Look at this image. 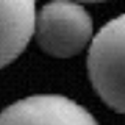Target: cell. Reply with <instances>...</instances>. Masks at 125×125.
<instances>
[{
  "instance_id": "3",
  "label": "cell",
  "mask_w": 125,
  "mask_h": 125,
  "mask_svg": "<svg viewBox=\"0 0 125 125\" xmlns=\"http://www.w3.org/2000/svg\"><path fill=\"white\" fill-rule=\"evenodd\" d=\"M0 125H99L75 100L56 94L25 97L0 113Z\"/></svg>"
},
{
  "instance_id": "4",
  "label": "cell",
  "mask_w": 125,
  "mask_h": 125,
  "mask_svg": "<svg viewBox=\"0 0 125 125\" xmlns=\"http://www.w3.org/2000/svg\"><path fill=\"white\" fill-rule=\"evenodd\" d=\"M31 0L0 2V69L13 62L28 45L36 30V10Z\"/></svg>"
},
{
  "instance_id": "2",
  "label": "cell",
  "mask_w": 125,
  "mask_h": 125,
  "mask_svg": "<svg viewBox=\"0 0 125 125\" xmlns=\"http://www.w3.org/2000/svg\"><path fill=\"white\" fill-rule=\"evenodd\" d=\"M36 41L39 47L56 58L80 53L92 38V19L81 5L52 2L36 16Z\"/></svg>"
},
{
  "instance_id": "1",
  "label": "cell",
  "mask_w": 125,
  "mask_h": 125,
  "mask_svg": "<svg viewBox=\"0 0 125 125\" xmlns=\"http://www.w3.org/2000/svg\"><path fill=\"white\" fill-rule=\"evenodd\" d=\"M88 72L100 99L125 114V14L105 23L94 36L88 52Z\"/></svg>"
}]
</instances>
